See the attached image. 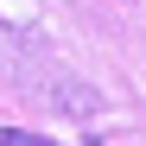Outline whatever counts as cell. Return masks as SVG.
<instances>
[{"label": "cell", "mask_w": 146, "mask_h": 146, "mask_svg": "<svg viewBox=\"0 0 146 146\" xmlns=\"http://www.w3.org/2000/svg\"><path fill=\"white\" fill-rule=\"evenodd\" d=\"M0 146H44V133H19V127H0Z\"/></svg>", "instance_id": "cell-1"}]
</instances>
